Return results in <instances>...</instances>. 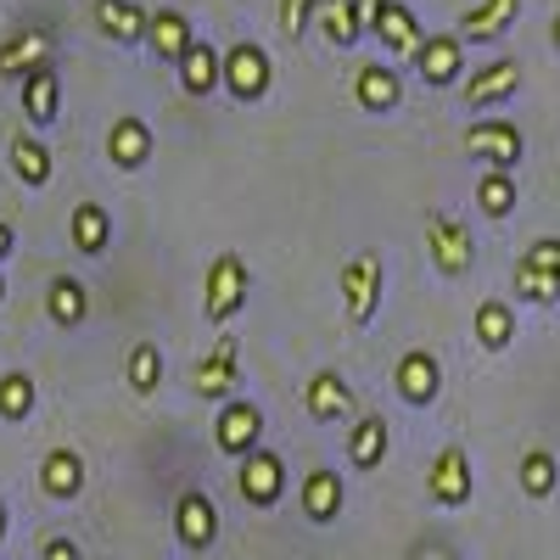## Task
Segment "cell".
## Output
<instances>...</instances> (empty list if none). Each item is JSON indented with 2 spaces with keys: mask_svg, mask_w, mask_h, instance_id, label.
<instances>
[{
  "mask_svg": "<svg viewBox=\"0 0 560 560\" xmlns=\"http://www.w3.org/2000/svg\"><path fill=\"white\" fill-rule=\"evenodd\" d=\"M247 287H253V275H247V258L242 253H219L208 264V280H202V314L213 325H230L242 308H247Z\"/></svg>",
  "mask_w": 560,
  "mask_h": 560,
  "instance_id": "6da1fadb",
  "label": "cell"
},
{
  "mask_svg": "<svg viewBox=\"0 0 560 560\" xmlns=\"http://www.w3.org/2000/svg\"><path fill=\"white\" fill-rule=\"evenodd\" d=\"M337 292L348 303V319L353 325H370V319H376V308H382V258L376 253H353L342 264V275H337Z\"/></svg>",
  "mask_w": 560,
  "mask_h": 560,
  "instance_id": "7a4b0ae2",
  "label": "cell"
},
{
  "mask_svg": "<svg viewBox=\"0 0 560 560\" xmlns=\"http://www.w3.org/2000/svg\"><path fill=\"white\" fill-rule=\"evenodd\" d=\"M51 51H57L51 28H34V23L12 28L7 39H0V79H18V84H23V79L39 73V68H57Z\"/></svg>",
  "mask_w": 560,
  "mask_h": 560,
  "instance_id": "3957f363",
  "label": "cell"
},
{
  "mask_svg": "<svg viewBox=\"0 0 560 560\" xmlns=\"http://www.w3.org/2000/svg\"><path fill=\"white\" fill-rule=\"evenodd\" d=\"M269 79H275V68H269V51L258 39H236L224 51V84H230V96H236V102H258L269 90Z\"/></svg>",
  "mask_w": 560,
  "mask_h": 560,
  "instance_id": "277c9868",
  "label": "cell"
},
{
  "mask_svg": "<svg viewBox=\"0 0 560 560\" xmlns=\"http://www.w3.org/2000/svg\"><path fill=\"white\" fill-rule=\"evenodd\" d=\"M427 247H432V258H438V269L443 275H465L477 264V242H471V230H465L454 213H443V208H432L427 213Z\"/></svg>",
  "mask_w": 560,
  "mask_h": 560,
  "instance_id": "5b68a950",
  "label": "cell"
},
{
  "mask_svg": "<svg viewBox=\"0 0 560 560\" xmlns=\"http://www.w3.org/2000/svg\"><path fill=\"white\" fill-rule=\"evenodd\" d=\"M465 152H471V158H488V168L510 174V168L522 163L527 140H522V129H516V124H504V118H482V124L465 129Z\"/></svg>",
  "mask_w": 560,
  "mask_h": 560,
  "instance_id": "8992f818",
  "label": "cell"
},
{
  "mask_svg": "<svg viewBox=\"0 0 560 560\" xmlns=\"http://www.w3.org/2000/svg\"><path fill=\"white\" fill-rule=\"evenodd\" d=\"M236 488H242V499L258 504V510L280 504V493H287V465H280V454H275V448H253V454L242 459Z\"/></svg>",
  "mask_w": 560,
  "mask_h": 560,
  "instance_id": "52a82bcc",
  "label": "cell"
},
{
  "mask_svg": "<svg viewBox=\"0 0 560 560\" xmlns=\"http://www.w3.org/2000/svg\"><path fill=\"white\" fill-rule=\"evenodd\" d=\"M258 438H264V409H258V404L236 398V404H224V409H219V427H213L219 454H236V459H247V454L258 448Z\"/></svg>",
  "mask_w": 560,
  "mask_h": 560,
  "instance_id": "ba28073f",
  "label": "cell"
},
{
  "mask_svg": "<svg viewBox=\"0 0 560 560\" xmlns=\"http://www.w3.org/2000/svg\"><path fill=\"white\" fill-rule=\"evenodd\" d=\"M427 493H432L438 504H448V510L471 499V454H465L459 443L438 448V459L427 465Z\"/></svg>",
  "mask_w": 560,
  "mask_h": 560,
  "instance_id": "9c48e42d",
  "label": "cell"
},
{
  "mask_svg": "<svg viewBox=\"0 0 560 560\" xmlns=\"http://www.w3.org/2000/svg\"><path fill=\"white\" fill-rule=\"evenodd\" d=\"M174 533H179L185 549H208V544L219 538V504H213L202 488L179 493V504H174Z\"/></svg>",
  "mask_w": 560,
  "mask_h": 560,
  "instance_id": "30bf717a",
  "label": "cell"
},
{
  "mask_svg": "<svg viewBox=\"0 0 560 560\" xmlns=\"http://www.w3.org/2000/svg\"><path fill=\"white\" fill-rule=\"evenodd\" d=\"M415 68H420V79L438 84V90L459 84V68H465V39H459V34H427V45L415 51Z\"/></svg>",
  "mask_w": 560,
  "mask_h": 560,
  "instance_id": "8fae6325",
  "label": "cell"
},
{
  "mask_svg": "<svg viewBox=\"0 0 560 560\" xmlns=\"http://www.w3.org/2000/svg\"><path fill=\"white\" fill-rule=\"evenodd\" d=\"M393 382H398L404 404H432V398L443 393V364H438L427 348H409V353L398 359V370H393Z\"/></svg>",
  "mask_w": 560,
  "mask_h": 560,
  "instance_id": "7c38bea8",
  "label": "cell"
},
{
  "mask_svg": "<svg viewBox=\"0 0 560 560\" xmlns=\"http://www.w3.org/2000/svg\"><path fill=\"white\" fill-rule=\"evenodd\" d=\"M353 102H359L364 113H393V107L404 102L398 68H387V62H359V73H353Z\"/></svg>",
  "mask_w": 560,
  "mask_h": 560,
  "instance_id": "4fadbf2b",
  "label": "cell"
},
{
  "mask_svg": "<svg viewBox=\"0 0 560 560\" xmlns=\"http://www.w3.org/2000/svg\"><path fill=\"white\" fill-rule=\"evenodd\" d=\"M516 90H522V62H488L482 73H471V79H465V90H459V96H465V107H493V102H504V96H516Z\"/></svg>",
  "mask_w": 560,
  "mask_h": 560,
  "instance_id": "5bb4252c",
  "label": "cell"
},
{
  "mask_svg": "<svg viewBox=\"0 0 560 560\" xmlns=\"http://www.w3.org/2000/svg\"><path fill=\"white\" fill-rule=\"evenodd\" d=\"M236 370H242V348H236V337H219L213 342V353L197 364V393L202 398H224L230 393V382H236Z\"/></svg>",
  "mask_w": 560,
  "mask_h": 560,
  "instance_id": "9a60e30c",
  "label": "cell"
},
{
  "mask_svg": "<svg viewBox=\"0 0 560 560\" xmlns=\"http://www.w3.org/2000/svg\"><path fill=\"white\" fill-rule=\"evenodd\" d=\"M68 236H73V247L79 253H107V242H113V213L102 208V202H79L73 213H68Z\"/></svg>",
  "mask_w": 560,
  "mask_h": 560,
  "instance_id": "2e32d148",
  "label": "cell"
},
{
  "mask_svg": "<svg viewBox=\"0 0 560 560\" xmlns=\"http://www.w3.org/2000/svg\"><path fill=\"white\" fill-rule=\"evenodd\" d=\"M107 158L118 163V168H140L152 158V129H147V118H118L113 129H107Z\"/></svg>",
  "mask_w": 560,
  "mask_h": 560,
  "instance_id": "e0dca14e",
  "label": "cell"
},
{
  "mask_svg": "<svg viewBox=\"0 0 560 560\" xmlns=\"http://www.w3.org/2000/svg\"><path fill=\"white\" fill-rule=\"evenodd\" d=\"M39 488L51 493V499H79V488H84V459L73 454V448H51L39 459Z\"/></svg>",
  "mask_w": 560,
  "mask_h": 560,
  "instance_id": "ac0fdd59",
  "label": "cell"
},
{
  "mask_svg": "<svg viewBox=\"0 0 560 560\" xmlns=\"http://www.w3.org/2000/svg\"><path fill=\"white\" fill-rule=\"evenodd\" d=\"M57 96H62V73L57 68H39V73L23 79V113H28L34 129L57 124Z\"/></svg>",
  "mask_w": 560,
  "mask_h": 560,
  "instance_id": "d6986e66",
  "label": "cell"
},
{
  "mask_svg": "<svg viewBox=\"0 0 560 560\" xmlns=\"http://www.w3.org/2000/svg\"><path fill=\"white\" fill-rule=\"evenodd\" d=\"M96 23L118 39V45H135L152 34V12H140L135 0H96Z\"/></svg>",
  "mask_w": 560,
  "mask_h": 560,
  "instance_id": "ffe728a7",
  "label": "cell"
},
{
  "mask_svg": "<svg viewBox=\"0 0 560 560\" xmlns=\"http://www.w3.org/2000/svg\"><path fill=\"white\" fill-rule=\"evenodd\" d=\"M342 477L337 471H308L303 477V516L308 522H337L342 516Z\"/></svg>",
  "mask_w": 560,
  "mask_h": 560,
  "instance_id": "44dd1931",
  "label": "cell"
},
{
  "mask_svg": "<svg viewBox=\"0 0 560 560\" xmlns=\"http://www.w3.org/2000/svg\"><path fill=\"white\" fill-rule=\"evenodd\" d=\"M370 34H382V45H387V51H398V57H415L420 45H427V34H420V23H415V12L404 7V0H393Z\"/></svg>",
  "mask_w": 560,
  "mask_h": 560,
  "instance_id": "7402d4cb",
  "label": "cell"
},
{
  "mask_svg": "<svg viewBox=\"0 0 560 560\" xmlns=\"http://www.w3.org/2000/svg\"><path fill=\"white\" fill-rule=\"evenodd\" d=\"M516 12H522V0H488V7H477V12L459 18V39L488 45V39H499L510 23H516Z\"/></svg>",
  "mask_w": 560,
  "mask_h": 560,
  "instance_id": "603a6c76",
  "label": "cell"
},
{
  "mask_svg": "<svg viewBox=\"0 0 560 560\" xmlns=\"http://www.w3.org/2000/svg\"><path fill=\"white\" fill-rule=\"evenodd\" d=\"M179 84L191 90V96H208L213 84H224V57L213 51L208 39H197L191 51H185V62H179Z\"/></svg>",
  "mask_w": 560,
  "mask_h": 560,
  "instance_id": "cb8c5ba5",
  "label": "cell"
},
{
  "mask_svg": "<svg viewBox=\"0 0 560 560\" xmlns=\"http://www.w3.org/2000/svg\"><path fill=\"white\" fill-rule=\"evenodd\" d=\"M152 51L158 57H174V62H185V51L197 45V34H191V23H185V12H174V7H163V12H152Z\"/></svg>",
  "mask_w": 560,
  "mask_h": 560,
  "instance_id": "d4e9b609",
  "label": "cell"
},
{
  "mask_svg": "<svg viewBox=\"0 0 560 560\" xmlns=\"http://www.w3.org/2000/svg\"><path fill=\"white\" fill-rule=\"evenodd\" d=\"M353 409V387L337 376V370H319V376H308V415L314 420H337Z\"/></svg>",
  "mask_w": 560,
  "mask_h": 560,
  "instance_id": "484cf974",
  "label": "cell"
},
{
  "mask_svg": "<svg viewBox=\"0 0 560 560\" xmlns=\"http://www.w3.org/2000/svg\"><path fill=\"white\" fill-rule=\"evenodd\" d=\"M387 443H393L387 420H382V415H364L359 427H353V438H348V459L359 465V471H370V465L387 459Z\"/></svg>",
  "mask_w": 560,
  "mask_h": 560,
  "instance_id": "4316f807",
  "label": "cell"
},
{
  "mask_svg": "<svg viewBox=\"0 0 560 560\" xmlns=\"http://www.w3.org/2000/svg\"><path fill=\"white\" fill-rule=\"evenodd\" d=\"M314 23L325 28V39H331L337 51H348V45L364 39V23H359V7H353V0H319V18H314Z\"/></svg>",
  "mask_w": 560,
  "mask_h": 560,
  "instance_id": "83f0119b",
  "label": "cell"
},
{
  "mask_svg": "<svg viewBox=\"0 0 560 560\" xmlns=\"http://www.w3.org/2000/svg\"><path fill=\"white\" fill-rule=\"evenodd\" d=\"M45 314H51L57 325H79V319L90 314V292H84V280H73V275L51 280V292H45Z\"/></svg>",
  "mask_w": 560,
  "mask_h": 560,
  "instance_id": "f1b7e54d",
  "label": "cell"
},
{
  "mask_svg": "<svg viewBox=\"0 0 560 560\" xmlns=\"http://www.w3.org/2000/svg\"><path fill=\"white\" fill-rule=\"evenodd\" d=\"M510 337H516V314H510V303L488 298V303L477 308V342H482L488 353H499V348H510Z\"/></svg>",
  "mask_w": 560,
  "mask_h": 560,
  "instance_id": "f546056e",
  "label": "cell"
},
{
  "mask_svg": "<svg viewBox=\"0 0 560 560\" xmlns=\"http://www.w3.org/2000/svg\"><path fill=\"white\" fill-rule=\"evenodd\" d=\"M477 208H482L488 219H510V208H516V179L499 174V168H488V174L477 179Z\"/></svg>",
  "mask_w": 560,
  "mask_h": 560,
  "instance_id": "4dcf8cb0",
  "label": "cell"
},
{
  "mask_svg": "<svg viewBox=\"0 0 560 560\" xmlns=\"http://www.w3.org/2000/svg\"><path fill=\"white\" fill-rule=\"evenodd\" d=\"M158 382H163V353H158V342H135V348H129V387H135L140 398H152Z\"/></svg>",
  "mask_w": 560,
  "mask_h": 560,
  "instance_id": "1f68e13d",
  "label": "cell"
},
{
  "mask_svg": "<svg viewBox=\"0 0 560 560\" xmlns=\"http://www.w3.org/2000/svg\"><path fill=\"white\" fill-rule=\"evenodd\" d=\"M555 482H560L555 454H549V448H527V454H522V488H527L533 499H549Z\"/></svg>",
  "mask_w": 560,
  "mask_h": 560,
  "instance_id": "d6a6232c",
  "label": "cell"
},
{
  "mask_svg": "<svg viewBox=\"0 0 560 560\" xmlns=\"http://www.w3.org/2000/svg\"><path fill=\"white\" fill-rule=\"evenodd\" d=\"M12 168H18V179L23 185H51V152L39 147V140H12Z\"/></svg>",
  "mask_w": 560,
  "mask_h": 560,
  "instance_id": "836d02e7",
  "label": "cell"
},
{
  "mask_svg": "<svg viewBox=\"0 0 560 560\" xmlns=\"http://www.w3.org/2000/svg\"><path fill=\"white\" fill-rule=\"evenodd\" d=\"M28 409H34V382L23 376V370H7V376H0V415L23 420Z\"/></svg>",
  "mask_w": 560,
  "mask_h": 560,
  "instance_id": "e575fe53",
  "label": "cell"
},
{
  "mask_svg": "<svg viewBox=\"0 0 560 560\" xmlns=\"http://www.w3.org/2000/svg\"><path fill=\"white\" fill-rule=\"evenodd\" d=\"M516 292L527 298V303H555L560 298V280H549V275H538V269H527V264H516Z\"/></svg>",
  "mask_w": 560,
  "mask_h": 560,
  "instance_id": "d590c367",
  "label": "cell"
},
{
  "mask_svg": "<svg viewBox=\"0 0 560 560\" xmlns=\"http://www.w3.org/2000/svg\"><path fill=\"white\" fill-rule=\"evenodd\" d=\"M319 18V0H280V28H287L292 39H303Z\"/></svg>",
  "mask_w": 560,
  "mask_h": 560,
  "instance_id": "8d00e7d4",
  "label": "cell"
},
{
  "mask_svg": "<svg viewBox=\"0 0 560 560\" xmlns=\"http://www.w3.org/2000/svg\"><path fill=\"white\" fill-rule=\"evenodd\" d=\"M522 264L538 269V275H549V280H560V236H538V242L522 253Z\"/></svg>",
  "mask_w": 560,
  "mask_h": 560,
  "instance_id": "74e56055",
  "label": "cell"
},
{
  "mask_svg": "<svg viewBox=\"0 0 560 560\" xmlns=\"http://www.w3.org/2000/svg\"><path fill=\"white\" fill-rule=\"evenodd\" d=\"M39 560H79V544L73 538H51V544L39 549Z\"/></svg>",
  "mask_w": 560,
  "mask_h": 560,
  "instance_id": "f35d334b",
  "label": "cell"
},
{
  "mask_svg": "<svg viewBox=\"0 0 560 560\" xmlns=\"http://www.w3.org/2000/svg\"><path fill=\"white\" fill-rule=\"evenodd\" d=\"M353 7H359V23H364V34H370V28H376V18L393 7V0H353Z\"/></svg>",
  "mask_w": 560,
  "mask_h": 560,
  "instance_id": "ab89813d",
  "label": "cell"
},
{
  "mask_svg": "<svg viewBox=\"0 0 560 560\" xmlns=\"http://www.w3.org/2000/svg\"><path fill=\"white\" fill-rule=\"evenodd\" d=\"M12 242H18V236H12V224H7V219H0V258H7V253H12Z\"/></svg>",
  "mask_w": 560,
  "mask_h": 560,
  "instance_id": "60d3db41",
  "label": "cell"
},
{
  "mask_svg": "<svg viewBox=\"0 0 560 560\" xmlns=\"http://www.w3.org/2000/svg\"><path fill=\"white\" fill-rule=\"evenodd\" d=\"M549 39H555V51H560V12H555V28H549Z\"/></svg>",
  "mask_w": 560,
  "mask_h": 560,
  "instance_id": "b9f144b4",
  "label": "cell"
},
{
  "mask_svg": "<svg viewBox=\"0 0 560 560\" xmlns=\"http://www.w3.org/2000/svg\"><path fill=\"white\" fill-rule=\"evenodd\" d=\"M0 544H7V504H0Z\"/></svg>",
  "mask_w": 560,
  "mask_h": 560,
  "instance_id": "7bdbcfd3",
  "label": "cell"
},
{
  "mask_svg": "<svg viewBox=\"0 0 560 560\" xmlns=\"http://www.w3.org/2000/svg\"><path fill=\"white\" fill-rule=\"evenodd\" d=\"M0 298H7V280H0Z\"/></svg>",
  "mask_w": 560,
  "mask_h": 560,
  "instance_id": "ee69618b",
  "label": "cell"
}]
</instances>
